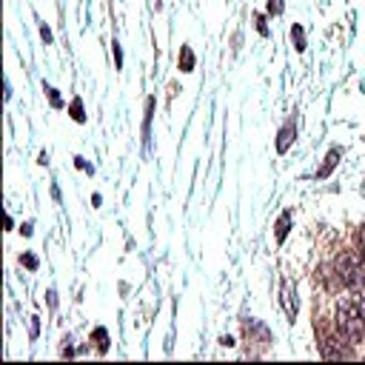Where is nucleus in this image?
<instances>
[{"instance_id":"obj_1","label":"nucleus","mask_w":365,"mask_h":365,"mask_svg":"<svg viewBox=\"0 0 365 365\" xmlns=\"http://www.w3.org/2000/svg\"><path fill=\"white\" fill-rule=\"evenodd\" d=\"M336 328L348 342L365 339V308L359 299H348L336 308Z\"/></svg>"},{"instance_id":"obj_10","label":"nucleus","mask_w":365,"mask_h":365,"mask_svg":"<svg viewBox=\"0 0 365 365\" xmlns=\"http://www.w3.org/2000/svg\"><path fill=\"white\" fill-rule=\"evenodd\" d=\"M291 40H294V48L297 51H302L305 48V31H302V26L297 23V26H291Z\"/></svg>"},{"instance_id":"obj_13","label":"nucleus","mask_w":365,"mask_h":365,"mask_svg":"<svg viewBox=\"0 0 365 365\" xmlns=\"http://www.w3.org/2000/svg\"><path fill=\"white\" fill-rule=\"evenodd\" d=\"M46 88V94H48V100H51V106L54 108H60L63 106V100H60V94H57V88H51V86H43Z\"/></svg>"},{"instance_id":"obj_18","label":"nucleus","mask_w":365,"mask_h":365,"mask_svg":"<svg viewBox=\"0 0 365 365\" xmlns=\"http://www.w3.org/2000/svg\"><path fill=\"white\" fill-rule=\"evenodd\" d=\"M74 163H77V168H83V171H88V174H94V165H88L83 157H74Z\"/></svg>"},{"instance_id":"obj_8","label":"nucleus","mask_w":365,"mask_h":365,"mask_svg":"<svg viewBox=\"0 0 365 365\" xmlns=\"http://www.w3.org/2000/svg\"><path fill=\"white\" fill-rule=\"evenodd\" d=\"M68 114H71V120H74V123H86V111H83V100H80V97H74V100H71Z\"/></svg>"},{"instance_id":"obj_17","label":"nucleus","mask_w":365,"mask_h":365,"mask_svg":"<svg viewBox=\"0 0 365 365\" xmlns=\"http://www.w3.org/2000/svg\"><path fill=\"white\" fill-rule=\"evenodd\" d=\"M257 31H259L262 37L268 34V26H265V17H262V14H257Z\"/></svg>"},{"instance_id":"obj_2","label":"nucleus","mask_w":365,"mask_h":365,"mask_svg":"<svg viewBox=\"0 0 365 365\" xmlns=\"http://www.w3.org/2000/svg\"><path fill=\"white\" fill-rule=\"evenodd\" d=\"M336 277H339L342 285L356 288V285L365 282V265H362L354 254H342V257L336 259Z\"/></svg>"},{"instance_id":"obj_22","label":"nucleus","mask_w":365,"mask_h":365,"mask_svg":"<svg viewBox=\"0 0 365 365\" xmlns=\"http://www.w3.org/2000/svg\"><path fill=\"white\" fill-rule=\"evenodd\" d=\"M20 231L29 237V234H31V222H23V225H20Z\"/></svg>"},{"instance_id":"obj_12","label":"nucleus","mask_w":365,"mask_h":365,"mask_svg":"<svg viewBox=\"0 0 365 365\" xmlns=\"http://www.w3.org/2000/svg\"><path fill=\"white\" fill-rule=\"evenodd\" d=\"M151 114H154V100L145 103V123H143V137H145V140H148V134H151Z\"/></svg>"},{"instance_id":"obj_19","label":"nucleus","mask_w":365,"mask_h":365,"mask_svg":"<svg viewBox=\"0 0 365 365\" xmlns=\"http://www.w3.org/2000/svg\"><path fill=\"white\" fill-rule=\"evenodd\" d=\"M40 37H43L46 43H51V31H48V26H40Z\"/></svg>"},{"instance_id":"obj_3","label":"nucleus","mask_w":365,"mask_h":365,"mask_svg":"<svg viewBox=\"0 0 365 365\" xmlns=\"http://www.w3.org/2000/svg\"><path fill=\"white\" fill-rule=\"evenodd\" d=\"M279 302L285 308V317L294 322L297 319V294H294V282L291 279H282V285H279Z\"/></svg>"},{"instance_id":"obj_20","label":"nucleus","mask_w":365,"mask_h":365,"mask_svg":"<svg viewBox=\"0 0 365 365\" xmlns=\"http://www.w3.org/2000/svg\"><path fill=\"white\" fill-rule=\"evenodd\" d=\"M37 331H40V319H37V317H31V339L37 336Z\"/></svg>"},{"instance_id":"obj_4","label":"nucleus","mask_w":365,"mask_h":365,"mask_svg":"<svg viewBox=\"0 0 365 365\" xmlns=\"http://www.w3.org/2000/svg\"><path fill=\"white\" fill-rule=\"evenodd\" d=\"M294 134H297V120H288V123L279 128V134H277V151H279V154H285V151L291 148Z\"/></svg>"},{"instance_id":"obj_9","label":"nucleus","mask_w":365,"mask_h":365,"mask_svg":"<svg viewBox=\"0 0 365 365\" xmlns=\"http://www.w3.org/2000/svg\"><path fill=\"white\" fill-rule=\"evenodd\" d=\"M288 228H291V214L285 211V214H282V217L277 220V242H282V240H285Z\"/></svg>"},{"instance_id":"obj_15","label":"nucleus","mask_w":365,"mask_h":365,"mask_svg":"<svg viewBox=\"0 0 365 365\" xmlns=\"http://www.w3.org/2000/svg\"><path fill=\"white\" fill-rule=\"evenodd\" d=\"M268 14H282V0H268Z\"/></svg>"},{"instance_id":"obj_6","label":"nucleus","mask_w":365,"mask_h":365,"mask_svg":"<svg viewBox=\"0 0 365 365\" xmlns=\"http://www.w3.org/2000/svg\"><path fill=\"white\" fill-rule=\"evenodd\" d=\"M339 154H342L339 148H331V151H328V157H325V163L319 165V171H317V177H322V180H325V177H328V174H331V171L336 168V163H339Z\"/></svg>"},{"instance_id":"obj_14","label":"nucleus","mask_w":365,"mask_h":365,"mask_svg":"<svg viewBox=\"0 0 365 365\" xmlns=\"http://www.w3.org/2000/svg\"><path fill=\"white\" fill-rule=\"evenodd\" d=\"M20 262H23L26 268H31V271L37 268V257H34V254H23V257H20Z\"/></svg>"},{"instance_id":"obj_21","label":"nucleus","mask_w":365,"mask_h":365,"mask_svg":"<svg viewBox=\"0 0 365 365\" xmlns=\"http://www.w3.org/2000/svg\"><path fill=\"white\" fill-rule=\"evenodd\" d=\"M359 254H362V259H365V228L359 231Z\"/></svg>"},{"instance_id":"obj_7","label":"nucleus","mask_w":365,"mask_h":365,"mask_svg":"<svg viewBox=\"0 0 365 365\" xmlns=\"http://www.w3.org/2000/svg\"><path fill=\"white\" fill-rule=\"evenodd\" d=\"M180 71H194V51L188 46H182L180 51Z\"/></svg>"},{"instance_id":"obj_11","label":"nucleus","mask_w":365,"mask_h":365,"mask_svg":"<svg viewBox=\"0 0 365 365\" xmlns=\"http://www.w3.org/2000/svg\"><path fill=\"white\" fill-rule=\"evenodd\" d=\"M94 339H97V351L106 354L108 351V331L106 328H94Z\"/></svg>"},{"instance_id":"obj_5","label":"nucleus","mask_w":365,"mask_h":365,"mask_svg":"<svg viewBox=\"0 0 365 365\" xmlns=\"http://www.w3.org/2000/svg\"><path fill=\"white\" fill-rule=\"evenodd\" d=\"M339 339H325V342H319V354L322 356H328V359H339V356H351V351L348 348H342V345H336Z\"/></svg>"},{"instance_id":"obj_16","label":"nucleus","mask_w":365,"mask_h":365,"mask_svg":"<svg viewBox=\"0 0 365 365\" xmlns=\"http://www.w3.org/2000/svg\"><path fill=\"white\" fill-rule=\"evenodd\" d=\"M111 51H114V63H117V68H120V66H123V51H120V43H117V40L111 43Z\"/></svg>"}]
</instances>
